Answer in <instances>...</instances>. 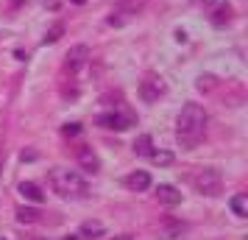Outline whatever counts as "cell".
Segmentation results:
<instances>
[{
  "label": "cell",
  "mask_w": 248,
  "mask_h": 240,
  "mask_svg": "<svg viewBox=\"0 0 248 240\" xmlns=\"http://www.w3.org/2000/svg\"><path fill=\"white\" fill-rule=\"evenodd\" d=\"M148 160L154 162V165H159V168H168V165H173L176 157H173L170 151H151V154H148Z\"/></svg>",
  "instance_id": "18"
},
{
  "label": "cell",
  "mask_w": 248,
  "mask_h": 240,
  "mask_svg": "<svg viewBox=\"0 0 248 240\" xmlns=\"http://www.w3.org/2000/svg\"><path fill=\"white\" fill-rule=\"evenodd\" d=\"M50 187L53 193L62 198H84L87 195V179L78 171H70V168H53L50 171Z\"/></svg>",
  "instance_id": "2"
},
{
  "label": "cell",
  "mask_w": 248,
  "mask_h": 240,
  "mask_svg": "<svg viewBox=\"0 0 248 240\" xmlns=\"http://www.w3.org/2000/svg\"><path fill=\"white\" fill-rule=\"evenodd\" d=\"M20 193H23L25 201H34V204H42L45 201V193H42V187L34 182H23L20 184Z\"/></svg>",
  "instance_id": "14"
},
{
  "label": "cell",
  "mask_w": 248,
  "mask_h": 240,
  "mask_svg": "<svg viewBox=\"0 0 248 240\" xmlns=\"http://www.w3.org/2000/svg\"><path fill=\"white\" fill-rule=\"evenodd\" d=\"M209 17L215 25H226L232 20V6L226 0H209Z\"/></svg>",
  "instance_id": "9"
},
{
  "label": "cell",
  "mask_w": 248,
  "mask_h": 240,
  "mask_svg": "<svg viewBox=\"0 0 248 240\" xmlns=\"http://www.w3.org/2000/svg\"><path fill=\"white\" fill-rule=\"evenodd\" d=\"M76 160H78V165L87 173H98V171H101V160H98V154H95L90 145H81L78 154H76Z\"/></svg>",
  "instance_id": "8"
},
{
  "label": "cell",
  "mask_w": 248,
  "mask_h": 240,
  "mask_svg": "<svg viewBox=\"0 0 248 240\" xmlns=\"http://www.w3.org/2000/svg\"><path fill=\"white\" fill-rule=\"evenodd\" d=\"M192 187L201 195L215 198V195L223 193V179H220V173L215 171V168H201V171L192 176Z\"/></svg>",
  "instance_id": "3"
},
{
  "label": "cell",
  "mask_w": 248,
  "mask_h": 240,
  "mask_svg": "<svg viewBox=\"0 0 248 240\" xmlns=\"http://www.w3.org/2000/svg\"><path fill=\"white\" fill-rule=\"evenodd\" d=\"M229 207H232V212H234L237 218H246V215H248V195H246V193H237V195H232V201H229Z\"/></svg>",
  "instance_id": "15"
},
{
  "label": "cell",
  "mask_w": 248,
  "mask_h": 240,
  "mask_svg": "<svg viewBox=\"0 0 248 240\" xmlns=\"http://www.w3.org/2000/svg\"><path fill=\"white\" fill-rule=\"evenodd\" d=\"M154 151V140H151V134H140L134 143V154L137 157H148Z\"/></svg>",
  "instance_id": "17"
},
{
  "label": "cell",
  "mask_w": 248,
  "mask_h": 240,
  "mask_svg": "<svg viewBox=\"0 0 248 240\" xmlns=\"http://www.w3.org/2000/svg\"><path fill=\"white\" fill-rule=\"evenodd\" d=\"M165 81H162V76H156V73H148L145 79L140 81V98L145 103H156L162 95H165Z\"/></svg>",
  "instance_id": "6"
},
{
  "label": "cell",
  "mask_w": 248,
  "mask_h": 240,
  "mask_svg": "<svg viewBox=\"0 0 248 240\" xmlns=\"http://www.w3.org/2000/svg\"><path fill=\"white\" fill-rule=\"evenodd\" d=\"M62 34H64V25L56 23V25H53V28H50V31L45 34V39H42V42H45V45H53V42H56V39H59Z\"/></svg>",
  "instance_id": "19"
},
{
  "label": "cell",
  "mask_w": 248,
  "mask_h": 240,
  "mask_svg": "<svg viewBox=\"0 0 248 240\" xmlns=\"http://www.w3.org/2000/svg\"><path fill=\"white\" fill-rule=\"evenodd\" d=\"M62 240H81L78 235H67V238H62Z\"/></svg>",
  "instance_id": "22"
},
{
  "label": "cell",
  "mask_w": 248,
  "mask_h": 240,
  "mask_svg": "<svg viewBox=\"0 0 248 240\" xmlns=\"http://www.w3.org/2000/svg\"><path fill=\"white\" fill-rule=\"evenodd\" d=\"M87 59H90V48L87 45H76L67 50V62H64V67L70 70V73H78L84 64H87Z\"/></svg>",
  "instance_id": "7"
},
{
  "label": "cell",
  "mask_w": 248,
  "mask_h": 240,
  "mask_svg": "<svg viewBox=\"0 0 248 240\" xmlns=\"http://www.w3.org/2000/svg\"><path fill=\"white\" fill-rule=\"evenodd\" d=\"M42 218V212L36 207H17V221L20 224H36Z\"/></svg>",
  "instance_id": "16"
},
{
  "label": "cell",
  "mask_w": 248,
  "mask_h": 240,
  "mask_svg": "<svg viewBox=\"0 0 248 240\" xmlns=\"http://www.w3.org/2000/svg\"><path fill=\"white\" fill-rule=\"evenodd\" d=\"M112 240H134V238H128V235H120V238H112Z\"/></svg>",
  "instance_id": "23"
},
{
  "label": "cell",
  "mask_w": 248,
  "mask_h": 240,
  "mask_svg": "<svg viewBox=\"0 0 248 240\" xmlns=\"http://www.w3.org/2000/svg\"><path fill=\"white\" fill-rule=\"evenodd\" d=\"M142 6H145V0H123V3H117L114 12H112V17H109V25L120 28V25L131 23L137 14L142 12Z\"/></svg>",
  "instance_id": "5"
},
{
  "label": "cell",
  "mask_w": 248,
  "mask_h": 240,
  "mask_svg": "<svg viewBox=\"0 0 248 240\" xmlns=\"http://www.w3.org/2000/svg\"><path fill=\"white\" fill-rule=\"evenodd\" d=\"M212 76H201V79H198V90H212Z\"/></svg>",
  "instance_id": "21"
},
{
  "label": "cell",
  "mask_w": 248,
  "mask_h": 240,
  "mask_svg": "<svg viewBox=\"0 0 248 240\" xmlns=\"http://www.w3.org/2000/svg\"><path fill=\"white\" fill-rule=\"evenodd\" d=\"M73 3H84V0H73Z\"/></svg>",
  "instance_id": "24"
},
{
  "label": "cell",
  "mask_w": 248,
  "mask_h": 240,
  "mask_svg": "<svg viewBox=\"0 0 248 240\" xmlns=\"http://www.w3.org/2000/svg\"><path fill=\"white\" fill-rule=\"evenodd\" d=\"M0 240H6V238H0Z\"/></svg>",
  "instance_id": "25"
},
{
  "label": "cell",
  "mask_w": 248,
  "mask_h": 240,
  "mask_svg": "<svg viewBox=\"0 0 248 240\" xmlns=\"http://www.w3.org/2000/svg\"><path fill=\"white\" fill-rule=\"evenodd\" d=\"M0 168H3V165H0Z\"/></svg>",
  "instance_id": "26"
},
{
  "label": "cell",
  "mask_w": 248,
  "mask_h": 240,
  "mask_svg": "<svg viewBox=\"0 0 248 240\" xmlns=\"http://www.w3.org/2000/svg\"><path fill=\"white\" fill-rule=\"evenodd\" d=\"M103 232H106V226H103L101 221H84L78 229V238L81 240H95V238H101Z\"/></svg>",
  "instance_id": "13"
},
{
  "label": "cell",
  "mask_w": 248,
  "mask_h": 240,
  "mask_svg": "<svg viewBox=\"0 0 248 240\" xmlns=\"http://www.w3.org/2000/svg\"><path fill=\"white\" fill-rule=\"evenodd\" d=\"M184 232H187V224H181V221H165L159 226V238L162 240H181Z\"/></svg>",
  "instance_id": "12"
},
{
  "label": "cell",
  "mask_w": 248,
  "mask_h": 240,
  "mask_svg": "<svg viewBox=\"0 0 248 240\" xmlns=\"http://www.w3.org/2000/svg\"><path fill=\"white\" fill-rule=\"evenodd\" d=\"M62 134H64V137H76V134H81V123H64V126H62Z\"/></svg>",
  "instance_id": "20"
},
{
  "label": "cell",
  "mask_w": 248,
  "mask_h": 240,
  "mask_svg": "<svg viewBox=\"0 0 248 240\" xmlns=\"http://www.w3.org/2000/svg\"><path fill=\"white\" fill-rule=\"evenodd\" d=\"M156 198H159V204H165V207H179L181 204V190L173 187V184H159Z\"/></svg>",
  "instance_id": "10"
},
{
  "label": "cell",
  "mask_w": 248,
  "mask_h": 240,
  "mask_svg": "<svg viewBox=\"0 0 248 240\" xmlns=\"http://www.w3.org/2000/svg\"><path fill=\"white\" fill-rule=\"evenodd\" d=\"M101 128H112V131H125V128L137 126V117L134 112H128V109H112V112H103L98 114V120H95Z\"/></svg>",
  "instance_id": "4"
},
{
  "label": "cell",
  "mask_w": 248,
  "mask_h": 240,
  "mask_svg": "<svg viewBox=\"0 0 248 240\" xmlns=\"http://www.w3.org/2000/svg\"><path fill=\"white\" fill-rule=\"evenodd\" d=\"M125 187L128 190H134V193H145L148 187H151V173L148 171H134L125 176Z\"/></svg>",
  "instance_id": "11"
},
{
  "label": "cell",
  "mask_w": 248,
  "mask_h": 240,
  "mask_svg": "<svg viewBox=\"0 0 248 240\" xmlns=\"http://www.w3.org/2000/svg\"><path fill=\"white\" fill-rule=\"evenodd\" d=\"M206 123H209V114L201 103H184L176 117V140L181 148H195L206 134Z\"/></svg>",
  "instance_id": "1"
}]
</instances>
